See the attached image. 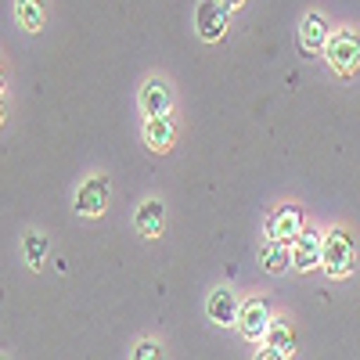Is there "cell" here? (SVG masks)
<instances>
[{
  "mask_svg": "<svg viewBox=\"0 0 360 360\" xmlns=\"http://www.w3.org/2000/svg\"><path fill=\"white\" fill-rule=\"evenodd\" d=\"M0 83H4V65H0Z\"/></svg>",
  "mask_w": 360,
  "mask_h": 360,
  "instance_id": "obj_20",
  "label": "cell"
},
{
  "mask_svg": "<svg viewBox=\"0 0 360 360\" xmlns=\"http://www.w3.org/2000/svg\"><path fill=\"white\" fill-rule=\"evenodd\" d=\"M321 252H324V238L314 227H303V234L292 242V270L299 274H310L321 266Z\"/></svg>",
  "mask_w": 360,
  "mask_h": 360,
  "instance_id": "obj_5",
  "label": "cell"
},
{
  "mask_svg": "<svg viewBox=\"0 0 360 360\" xmlns=\"http://www.w3.org/2000/svg\"><path fill=\"white\" fill-rule=\"evenodd\" d=\"M303 209H295V205H281L274 209V213L266 217V238H278V242L292 245L299 234H303Z\"/></svg>",
  "mask_w": 360,
  "mask_h": 360,
  "instance_id": "obj_7",
  "label": "cell"
},
{
  "mask_svg": "<svg viewBox=\"0 0 360 360\" xmlns=\"http://www.w3.org/2000/svg\"><path fill=\"white\" fill-rule=\"evenodd\" d=\"M227 22H231V11L220 4V0H202L198 11H195V29H198V37H202L205 44L224 40Z\"/></svg>",
  "mask_w": 360,
  "mask_h": 360,
  "instance_id": "obj_4",
  "label": "cell"
},
{
  "mask_svg": "<svg viewBox=\"0 0 360 360\" xmlns=\"http://www.w3.org/2000/svg\"><path fill=\"white\" fill-rule=\"evenodd\" d=\"M328 37H332V29H328V18H324V15L310 11L303 22H299V51H303V54L324 51Z\"/></svg>",
  "mask_w": 360,
  "mask_h": 360,
  "instance_id": "obj_9",
  "label": "cell"
},
{
  "mask_svg": "<svg viewBox=\"0 0 360 360\" xmlns=\"http://www.w3.org/2000/svg\"><path fill=\"white\" fill-rule=\"evenodd\" d=\"M259 263L266 274H285V270H292V249L278 242V238H266L259 245Z\"/></svg>",
  "mask_w": 360,
  "mask_h": 360,
  "instance_id": "obj_12",
  "label": "cell"
},
{
  "mask_svg": "<svg viewBox=\"0 0 360 360\" xmlns=\"http://www.w3.org/2000/svg\"><path fill=\"white\" fill-rule=\"evenodd\" d=\"M270 324H274V317H270V307L263 299H249V303L238 307V328H242V335L249 342H263Z\"/></svg>",
  "mask_w": 360,
  "mask_h": 360,
  "instance_id": "obj_6",
  "label": "cell"
},
{
  "mask_svg": "<svg viewBox=\"0 0 360 360\" xmlns=\"http://www.w3.org/2000/svg\"><path fill=\"white\" fill-rule=\"evenodd\" d=\"M141 108H144L148 119L169 115V112H173V90H169V83H162V79H148L144 90H141Z\"/></svg>",
  "mask_w": 360,
  "mask_h": 360,
  "instance_id": "obj_10",
  "label": "cell"
},
{
  "mask_svg": "<svg viewBox=\"0 0 360 360\" xmlns=\"http://www.w3.org/2000/svg\"><path fill=\"white\" fill-rule=\"evenodd\" d=\"M134 356H137V360H155V356H159V346H155V342H141Z\"/></svg>",
  "mask_w": 360,
  "mask_h": 360,
  "instance_id": "obj_17",
  "label": "cell"
},
{
  "mask_svg": "<svg viewBox=\"0 0 360 360\" xmlns=\"http://www.w3.org/2000/svg\"><path fill=\"white\" fill-rule=\"evenodd\" d=\"M4 115H8V108H4V98H0V127H4Z\"/></svg>",
  "mask_w": 360,
  "mask_h": 360,
  "instance_id": "obj_19",
  "label": "cell"
},
{
  "mask_svg": "<svg viewBox=\"0 0 360 360\" xmlns=\"http://www.w3.org/2000/svg\"><path fill=\"white\" fill-rule=\"evenodd\" d=\"M295 353V335H292V328L285 321H274L266 328V335L259 342V356L263 360H285Z\"/></svg>",
  "mask_w": 360,
  "mask_h": 360,
  "instance_id": "obj_8",
  "label": "cell"
},
{
  "mask_svg": "<svg viewBox=\"0 0 360 360\" xmlns=\"http://www.w3.org/2000/svg\"><path fill=\"white\" fill-rule=\"evenodd\" d=\"M137 231H141V238H159L166 231V205L159 198H148L137 209Z\"/></svg>",
  "mask_w": 360,
  "mask_h": 360,
  "instance_id": "obj_11",
  "label": "cell"
},
{
  "mask_svg": "<svg viewBox=\"0 0 360 360\" xmlns=\"http://www.w3.org/2000/svg\"><path fill=\"white\" fill-rule=\"evenodd\" d=\"M324 58L339 76H353L360 69V33L356 29H339V33H332L324 44Z\"/></svg>",
  "mask_w": 360,
  "mask_h": 360,
  "instance_id": "obj_2",
  "label": "cell"
},
{
  "mask_svg": "<svg viewBox=\"0 0 360 360\" xmlns=\"http://www.w3.org/2000/svg\"><path fill=\"white\" fill-rule=\"evenodd\" d=\"M173 123H169V115H155V119H148L144 123V144L152 148V152H169L173 148Z\"/></svg>",
  "mask_w": 360,
  "mask_h": 360,
  "instance_id": "obj_14",
  "label": "cell"
},
{
  "mask_svg": "<svg viewBox=\"0 0 360 360\" xmlns=\"http://www.w3.org/2000/svg\"><path fill=\"white\" fill-rule=\"evenodd\" d=\"M220 4H224L227 11H234V8H242V4H245V0H220Z\"/></svg>",
  "mask_w": 360,
  "mask_h": 360,
  "instance_id": "obj_18",
  "label": "cell"
},
{
  "mask_svg": "<svg viewBox=\"0 0 360 360\" xmlns=\"http://www.w3.org/2000/svg\"><path fill=\"white\" fill-rule=\"evenodd\" d=\"M15 18L25 33H40L44 22H47V8L44 0H15Z\"/></svg>",
  "mask_w": 360,
  "mask_h": 360,
  "instance_id": "obj_15",
  "label": "cell"
},
{
  "mask_svg": "<svg viewBox=\"0 0 360 360\" xmlns=\"http://www.w3.org/2000/svg\"><path fill=\"white\" fill-rule=\"evenodd\" d=\"M22 252H25V263L29 266L40 270L44 259H47V252H51V242H47L44 234H29V238H22Z\"/></svg>",
  "mask_w": 360,
  "mask_h": 360,
  "instance_id": "obj_16",
  "label": "cell"
},
{
  "mask_svg": "<svg viewBox=\"0 0 360 360\" xmlns=\"http://www.w3.org/2000/svg\"><path fill=\"white\" fill-rule=\"evenodd\" d=\"M205 314L213 324H238V299L227 288H217L205 299Z\"/></svg>",
  "mask_w": 360,
  "mask_h": 360,
  "instance_id": "obj_13",
  "label": "cell"
},
{
  "mask_svg": "<svg viewBox=\"0 0 360 360\" xmlns=\"http://www.w3.org/2000/svg\"><path fill=\"white\" fill-rule=\"evenodd\" d=\"M108 195H112L108 176H90L86 184H79V191H76L72 205H76V213H79V217L98 220V217L105 213V209H108Z\"/></svg>",
  "mask_w": 360,
  "mask_h": 360,
  "instance_id": "obj_3",
  "label": "cell"
},
{
  "mask_svg": "<svg viewBox=\"0 0 360 360\" xmlns=\"http://www.w3.org/2000/svg\"><path fill=\"white\" fill-rule=\"evenodd\" d=\"M356 266V245H353V234L335 227L324 234V252H321V270L328 278H349Z\"/></svg>",
  "mask_w": 360,
  "mask_h": 360,
  "instance_id": "obj_1",
  "label": "cell"
}]
</instances>
